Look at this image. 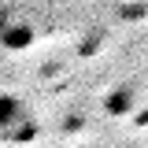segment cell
I'll use <instances>...</instances> for the list:
<instances>
[{
	"instance_id": "6da1fadb",
	"label": "cell",
	"mask_w": 148,
	"mask_h": 148,
	"mask_svg": "<svg viewBox=\"0 0 148 148\" xmlns=\"http://www.w3.org/2000/svg\"><path fill=\"white\" fill-rule=\"evenodd\" d=\"M26 122L22 119V104L11 92H0V137H15V126Z\"/></svg>"
}]
</instances>
